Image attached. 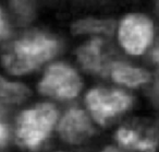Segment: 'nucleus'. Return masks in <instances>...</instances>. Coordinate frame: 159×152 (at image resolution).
<instances>
[{"label": "nucleus", "mask_w": 159, "mask_h": 152, "mask_svg": "<svg viewBox=\"0 0 159 152\" xmlns=\"http://www.w3.org/2000/svg\"><path fill=\"white\" fill-rule=\"evenodd\" d=\"M59 51L56 38L43 33H34L16 41L6 48L1 60L8 72L21 76L35 70Z\"/></svg>", "instance_id": "1"}, {"label": "nucleus", "mask_w": 159, "mask_h": 152, "mask_svg": "<svg viewBox=\"0 0 159 152\" xmlns=\"http://www.w3.org/2000/svg\"><path fill=\"white\" fill-rule=\"evenodd\" d=\"M58 116L57 108L50 103H40L21 112L16 124L18 142L30 151L37 150L51 135Z\"/></svg>", "instance_id": "2"}, {"label": "nucleus", "mask_w": 159, "mask_h": 152, "mask_svg": "<svg viewBox=\"0 0 159 152\" xmlns=\"http://www.w3.org/2000/svg\"><path fill=\"white\" fill-rule=\"evenodd\" d=\"M85 103L94 121L107 126L130 110L133 99L121 90L96 88L87 92Z\"/></svg>", "instance_id": "3"}, {"label": "nucleus", "mask_w": 159, "mask_h": 152, "mask_svg": "<svg viewBox=\"0 0 159 152\" xmlns=\"http://www.w3.org/2000/svg\"><path fill=\"white\" fill-rule=\"evenodd\" d=\"M82 81L77 72L66 64H53L38 83V91L45 96L57 100H71L79 95Z\"/></svg>", "instance_id": "4"}, {"label": "nucleus", "mask_w": 159, "mask_h": 152, "mask_svg": "<svg viewBox=\"0 0 159 152\" xmlns=\"http://www.w3.org/2000/svg\"><path fill=\"white\" fill-rule=\"evenodd\" d=\"M154 35L152 23L142 14H130L119 27V42L122 48L133 56L142 55L149 46Z\"/></svg>", "instance_id": "5"}, {"label": "nucleus", "mask_w": 159, "mask_h": 152, "mask_svg": "<svg viewBox=\"0 0 159 152\" xmlns=\"http://www.w3.org/2000/svg\"><path fill=\"white\" fill-rule=\"evenodd\" d=\"M116 141L128 150L137 152H157L159 131L156 127L146 124H126L116 130Z\"/></svg>", "instance_id": "6"}, {"label": "nucleus", "mask_w": 159, "mask_h": 152, "mask_svg": "<svg viewBox=\"0 0 159 152\" xmlns=\"http://www.w3.org/2000/svg\"><path fill=\"white\" fill-rule=\"evenodd\" d=\"M58 135L62 142L70 145H81L94 135V126L89 116L79 107L68 110L58 124Z\"/></svg>", "instance_id": "7"}, {"label": "nucleus", "mask_w": 159, "mask_h": 152, "mask_svg": "<svg viewBox=\"0 0 159 152\" xmlns=\"http://www.w3.org/2000/svg\"><path fill=\"white\" fill-rule=\"evenodd\" d=\"M104 42L102 38H93L91 42L81 46L76 51L77 60L83 68L95 73L109 72L115 61H109L102 53Z\"/></svg>", "instance_id": "8"}, {"label": "nucleus", "mask_w": 159, "mask_h": 152, "mask_svg": "<svg viewBox=\"0 0 159 152\" xmlns=\"http://www.w3.org/2000/svg\"><path fill=\"white\" fill-rule=\"evenodd\" d=\"M109 73L115 82L123 84L129 88H135L147 83L150 79L149 73L144 69L116 61L111 66Z\"/></svg>", "instance_id": "9"}, {"label": "nucleus", "mask_w": 159, "mask_h": 152, "mask_svg": "<svg viewBox=\"0 0 159 152\" xmlns=\"http://www.w3.org/2000/svg\"><path fill=\"white\" fill-rule=\"evenodd\" d=\"M30 96V90L24 84L11 82L0 77V114L7 108L20 105Z\"/></svg>", "instance_id": "10"}, {"label": "nucleus", "mask_w": 159, "mask_h": 152, "mask_svg": "<svg viewBox=\"0 0 159 152\" xmlns=\"http://www.w3.org/2000/svg\"><path fill=\"white\" fill-rule=\"evenodd\" d=\"M115 29V23L111 20L84 19L72 25L74 34H111Z\"/></svg>", "instance_id": "11"}, {"label": "nucleus", "mask_w": 159, "mask_h": 152, "mask_svg": "<svg viewBox=\"0 0 159 152\" xmlns=\"http://www.w3.org/2000/svg\"><path fill=\"white\" fill-rule=\"evenodd\" d=\"M13 7L18 16L22 20L27 21L30 20L33 12L31 0H13Z\"/></svg>", "instance_id": "12"}, {"label": "nucleus", "mask_w": 159, "mask_h": 152, "mask_svg": "<svg viewBox=\"0 0 159 152\" xmlns=\"http://www.w3.org/2000/svg\"><path fill=\"white\" fill-rule=\"evenodd\" d=\"M10 140V129L9 126L5 123L0 114V147L6 145Z\"/></svg>", "instance_id": "13"}, {"label": "nucleus", "mask_w": 159, "mask_h": 152, "mask_svg": "<svg viewBox=\"0 0 159 152\" xmlns=\"http://www.w3.org/2000/svg\"><path fill=\"white\" fill-rule=\"evenodd\" d=\"M9 34V27H8V23L6 21L5 17H3L2 12L0 10V41L6 38Z\"/></svg>", "instance_id": "14"}, {"label": "nucleus", "mask_w": 159, "mask_h": 152, "mask_svg": "<svg viewBox=\"0 0 159 152\" xmlns=\"http://www.w3.org/2000/svg\"><path fill=\"white\" fill-rule=\"evenodd\" d=\"M102 152H122V151L115 147H106L105 149H102Z\"/></svg>", "instance_id": "15"}, {"label": "nucleus", "mask_w": 159, "mask_h": 152, "mask_svg": "<svg viewBox=\"0 0 159 152\" xmlns=\"http://www.w3.org/2000/svg\"><path fill=\"white\" fill-rule=\"evenodd\" d=\"M158 7H159V2H158Z\"/></svg>", "instance_id": "16"}]
</instances>
